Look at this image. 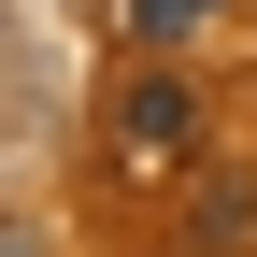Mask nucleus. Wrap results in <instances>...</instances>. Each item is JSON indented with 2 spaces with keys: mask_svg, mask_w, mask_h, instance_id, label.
Segmentation results:
<instances>
[{
  "mask_svg": "<svg viewBox=\"0 0 257 257\" xmlns=\"http://www.w3.org/2000/svg\"><path fill=\"white\" fill-rule=\"evenodd\" d=\"M114 15H128V43H186V29L229 15V0H114Z\"/></svg>",
  "mask_w": 257,
  "mask_h": 257,
  "instance_id": "7ed1b4c3",
  "label": "nucleus"
},
{
  "mask_svg": "<svg viewBox=\"0 0 257 257\" xmlns=\"http://www.w3.org/2000/svg\"><path fill=\"white\" fill-rule=\"evenodd\" d=\"M186 214H200V257H229V243L257 229V186H243V172H214V186H200Z\"/></svg>",
  "mask_w": 257,
  "mask_h": 257,
  "instance_id": "f03ea898",
  "label": "nucleus"
},
{
  "mask_svg": "<svg viewBox=\"0 0 257 257\" xmlns=\"http://www.w3.org/2000/svg\"><path fill=\"white\" fill-rule=\"evenodd\" d=\"M114 157L128 172H186V157H200V86L186 72H128L114 86Z\"/></svg>",
  "mask_w": 257,
  "mask_h": 257,
  "instance_id": "f257e3e1",
  "label": "nucleus"
}]
</instances>
